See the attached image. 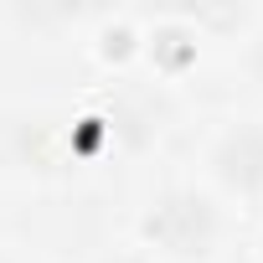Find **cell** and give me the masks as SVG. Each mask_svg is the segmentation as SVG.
I'll use <instances>...</instances> for the list:
<instances>
[{
    "label": "cell",
    "mask_w": 263,
    "mask_h": 263,
    "mask_svg": "<svg viewBox=\"0 0 263 263\" xmlns=\"http://www.w3.org/2000/svg\"><path fill=\"white\" fill-rule=\"evenodd\" d=\"M145 232H150L160 248L191 258V253H206V248H212V237H217V217H212V206H206L201 196L176 191V196H165V201L145 217Z\"/></svg>",
    "instance_id": "obj_1"
},
{
    "label": "cell",
    "mask_w": 263,
    "mask_h": 263,
    "mask_svg": "<svg viewBox=\"0 0 263 263\" xmlns=\"http://www.w3.org/2000/svg\"><path fill=\"white\" fill-rule=\"evenodd\" d=\"M217 171H222V181H232L242 191L263 186V129H237V135H227L222 150H217Z\"/></svg>",
    "instance_id": "obj_2"
},
{
    "label": "cell",
    "mask_w": 263,
    "mask_h": 263,
    "mask_svg": "<svg viewBox=\"0 0 263 263\" xmlns=\"http://www.w3.org/2000/svg\"><path fill=\"white\" fill-rule=\"evenodd\" d=\"M253 62H258V72H263V42H258V57H253Z\"/></svg>",
    "instance_id": "obj_3"
}]
</instances>
